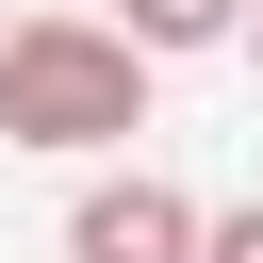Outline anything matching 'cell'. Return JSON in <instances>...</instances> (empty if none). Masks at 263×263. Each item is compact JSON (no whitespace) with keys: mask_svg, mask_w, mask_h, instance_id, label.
<instances>
[{"mask_svg":"<svg viewBox=\"0 0 263 263\" xmlns=\"http://www.w3.org/2000/svg\"><path fill=\"white\" fill-rule=\"evenodd\" d=\"M132 132H148V49L115 16H16L0 33V148L82 164V148H132Z\"/></svg>","mask_w":263,"mask_h":263,"instance_id":"obj_1","label":"cell"},{"mask_svg":"<svg viewBox=\"0 0 263 263\" xmlns=\"http://www.w3.org/2000/svg\"><path fill=\"white\" fill-rule=\"evenodd\" d=\"M66 263H197V197L164 164H99L66 197Z\"/></svg>","mask_w":263,"mask_h":263,"instance_id":"obj_2","label":"cell"},{"mask_svg":"<svg viewBox=\"0 0 263 263\" xmlns=\"http://www.w3.org/2000/svg\"><path fill=\"white\" fill-rule=\"evenodd\" d=\"M115 33H132L148 66H164V49H230V33H247V0H115Z\"/></svg>","mask_w":263,"mask_h":263,"instance_id":"obj_3","label":"cell"},{"mask_svg":"<svg viewBox=\"0 0 263 263\" xmlns=\"http://www.w3.org/2000/svg\"><path fill=\"white\" fill-rule=\"evenodd\" d=\"M197 263H263V197H230V214H197Z\"/></svg>","mask_w":263,"mask_h":263,"instance_id":"obj_4","label":"cell"},{"mask_svg":"<svg viewBox=\"0 0 263 263\" xmlns=\"http://www.w3.org/2000/svg\"><path fill=\"white\" fill-rule=\"evenodd\" d=\"M230 49H247V66H263V0H247V33H230Z\"/></svg>","mask_w":263,"mask_h":263,"instance_id":"obj_5","label":"cell"},{"mask_svg":"<svg viewBox=\"0 0 263 263\" xmlns=\"http://www.w3.org/2000/svg\"><path fill=\"white\" fill-rule=\"evenodd\" d=\"M0 33H16V16H0Z\"/></svg>","mask_w":263,"mask_h":263,"instance_id":"obj_6","label":"cell"}]
</instances>
